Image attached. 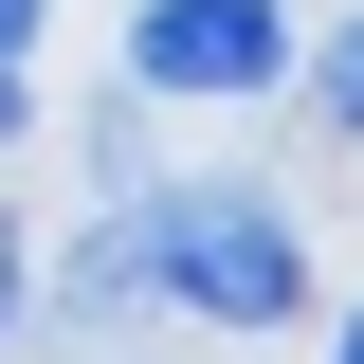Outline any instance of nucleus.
Listing matches in <instances>:
<instances>
[{"label": "nucleus", "instance_id": "obj_1", "mask_svg": "<svg viewBox=\"0 0 364 364\" xmlns=\"http://www.w3.org/2000/svg\"><path fill=\"white\" fill-rule=\"evenodd\" d=\"M128 237H146V291L182 328H291L310 310V255L255 182H128Z\"/></svg>", "mask_w": 364, "mask_h": 364}, {"label": "nucleus", "instance_id": "obj_2", "mask_svg": "<svg viewBox=\"0 0 364 364\" xmlns=\"http://www.w3.org/2000/svg\"><path fill=\"white\" fill-rule=\"evenodd\" d=\"M128 73L146 91H273L291 73V0H146L128 18Z\"/></svg>", "mask_w": 364, "mask_h": 364}, {"label": "nucleus", "instance_id": "obj_3", "mask_svg": "<svg viewBox=\"0 0 364 364\" xmlns=\"http://www.w3.org/2000/svg\"><path fill=\"white\" fill-rule=\"evenodd\" d=\"M328 128H364V18H346V55H328Z\"/></svg>", "mask_w": 364, "mask_h": 364}, {"label": "nucleus", "instance_id": "obj_4", "mask_svg": "<svg viewBox=\"0 0 364 364\" xmlns=\"http://www.w3.org/2000/svg\"><path fill=\"white\" fill-rule=\"evenodd\" d=\"M0 55H37V0H0Z\"/></svg>", "mask_w": 364, "mask_h": 364}, {"label": "nucleus", "instance_id": "obj_5", "mask_svg": "<svg viewBox=\"0 0 364 364\" xmlns=\"http://www.w3.org/2000/svg\"><path fill=\"white\" fill-rule=\"evenodd\" d=\"M0 328H18V237H0Z\"/></svg>", "mask_w": 364, "mask_h": 364}, {"label": "nucleus", "instance_id": "obj_6", "mask_svg": "<svg viewBox=\"0 0 364 364\" xmlns=\"http://www.w3.org/2000/svg\"><path fill=\"white\" fill-rule=\"evenodd\" d=\"M0 128H18V55H0Z\"/></svg>", "mask_w": 364, "mask_h": 364}, {"label": "nucleus", "instance_id": "obj_7", "mask_svg": "<svg viewBox=\"0 0 364 364\" xmlns=\"http://www.w3.org/2000/svg\"><path fill=\"white\" fill-rule=\"evenodd\" d=\"M328 364H364V310H346V346H328Z\"/></svg>", "mask_w": 364, "mask_h": 364}]
</instances>
